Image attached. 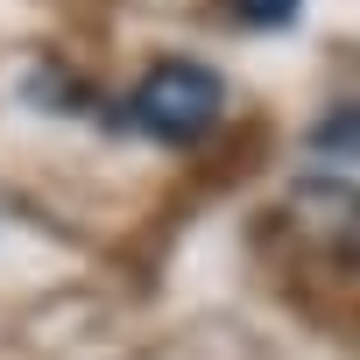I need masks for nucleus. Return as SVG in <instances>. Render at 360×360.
Segmentation results:
<instances>
[{"mask_svg":"<svg viewBox=\"0 0 360 360\" xmlns=\"http://www.w3.org/2000/svg\"><path fill=\"white\" fill-rule=\"evenodd\" d=\"M290 212L311 240H325L339 262H360V184H339V176H311V184L290 191Z\"/></svg>","mask_w":360,"mask_h":360,"instance_id":"nucleus-2","label":"nucleus"},{"mask_svg":"<svg viewBox=\"0 0 360 360\" xmlns=\"http://www.w3.org/2000/svg\"><path fill=\"white\" fill-rule=\"evenodd\" d=\"M226 113V78L198 57H162L141 71V85L127 92V127H141L148 141H205Z\"/></svg>","mask_w":360,"mask_h":360,"instance_id":"nucleus-1","label":"nucleus"},{"mask_svg":"<svg viewBox=\"0 0 360 360\" xmlns=\"http://www.w3.org/2000/svg\"><path fill=\"white\" fill-rule=\"evenodd\" d=\"M219 8H226L240 29H283V22H297L304 0H219Z\"/></svg>","mask_w":360,"mask_h":360,"instance_id":"nucleus-3","label":"nucleus"}]
</instances>
